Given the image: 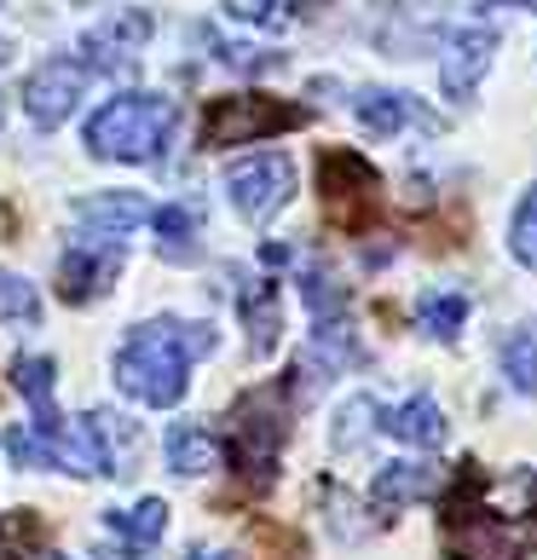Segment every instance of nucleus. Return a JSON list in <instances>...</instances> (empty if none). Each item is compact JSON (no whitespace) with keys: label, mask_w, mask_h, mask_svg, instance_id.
<instances>
[{"label":"nucleus","mask_w":537,"mask_h":560,"mask_svg":"<svg viewBox=\"0 0 537 560\" xmlns=\"http://www.w3.org/2000/svg\"><path fill=\"white\" fill-rule=\"evenodd\" d=\"M220 347L214 324H185V318H144L121 336L110 376L121 387V399H133L144 410H174L191 387V364L209 359Z\"/></svg>","instance_id":"1"},{"label":"nucleus","mask_w":537,"mask_h":560,"mask_svg":"<svg viewBox=\"0 0 537 560\" xmlns=\"http://www.w3.org/2000/svg\"><path fill=\"white\" fill-rule=\"evenodd\" d=\"M174 98L162 93H116L105 98L87 128H81V139H87V151L98 162H121V168H151V162H162V151H168L174 139Z\"/></svg>","instance_id":"2"},{"label":"nucleus","mask_w":537,"mask_h":560,"mask_svg":"<svg viewBox=\"0 0 537 560\" xmlns=\"http://www.w3.org/2000/svg\"><path fill=\"white\" fill-rule=\"evenodd\" d=\"M301 121H306L301 105H278L266 93H237V98H214L202 110V144L209 151H220V144H255L283 128H301Z\"/></svg>","instance_id":"3"},{"label":"nucleus","mask_w":537,"mask_h":560,"mask_svg":"<svg viewBox=\"0 0 537 560\" xmlns=\"http://www.w3.org/2000/svg\"><path fill=\"white\" fill-rule=\"evenodd\" d=\"M225 197H232L237 220L266 225L278 209H289V197H295V162H289L283 151L237 156L232 168H225Z\"/></svg>","instance_id":"4"},{"label":"nucleus","mask_w":537,"mask_h":560,"mask_svg":"<svg viewBox=\"0 0 537 560\" xmlns=\"http://www.w3.org/2000/svg\"><path fill=\"white\" fill-rule=\"evenodd\" d=\"M87 65L81 58H47L30 81H24V110H30V121L35 128H65L70 121V110L87 98Z\"/></svg>","instance_id":"5"},{"label":"nucleus","mask_w":537,"mask_h":560,"mask_svg":"<svg viewBox=\"0 0 537 560\" xmlns=\"http://www.w3.org/2000/svg\"><path fill=\"white\" fill-rule=\"evenodd\" d=\"M144 40H151V12L121 7V12L105 18V24H93L87 35H81V47H87L81 65L98 70V75H121V70H133V58H139Z\"/></svg>","instance_id":"6"},{"label":"nucleus","mask_w":537,"mask_h":560,"mask_svg":"<svg viewBox=\"0 0 537 560\" xmlns=\"http://www.w3.org/2000/svg\"><path fill=\"white\" fill-rule=\"evenodd\" d=\"M116 272H121V243H93V237H75V243L65 248V260H58V272H52V283H58V301L81 306V301L105 295V289L116 283Z\"/></svg>","instance_id":"7"},{"label":"nucleus","mask_w":537,"mask_h":560,"mask_svg":"<svg viewBox=\"0 0 537 560\" xmlns=\"http://www.w3.org/2000/svg\"><path fill=\"white\" fill-rule=\"evenodd\" d=\"M151 214L156 209L139 191H93V197L75 202V232L93 237V243H121L128 232H139Z\"/></svg>","instance_id":"8"},{"label":"nucleus","mask_w":537,"mask_h":560,"mask_svg":"<svg viewBox=\"0 0 537 560\" xmlns=\"http://www.w3.org/2000/svg\"><path fill=\"white\" fill-rule=\"evenodd\" d=\"M382 433H387V440H399V445H417V451H440L451 428H445L440 399L410 393V399H399V405L382 410Z\"/></svg>","instance_id":"9"},{"label":"nucleus","mask_w":537,"mask_h":560,"mask_svg":"<svg viewBox=\"0 0 537 560\" xmlns=\"http://www.w3.org/2000/svg\"><path fill=\"white\" fill-rule=\"evenodd\" d=\"M162 456H168L179 480H202V474H214L225 463V440L209 422H174L168 440H162Z\"/></svg>","instance_id":"10"},{"label":"nucleus","mask_w":537,"mask_h":560,"mask_svg":"<svg viewBox=\"0 0 537 560\" xmlns=\"http://www.w3.org/2000/svg\"><path fill=\"white\" fill-rule=\"evenodd\" d=\"M237 313H243V329H249V352L255 359H272L278 352V336H283V295L272 278H255L237 289Z\"/></svg>","instance_id":"11"},{"label":"nucleus","mask_w":537,"mask_h":560,"mask_svg":"<svg viewBox=\"0 0 537 560\" xmlns=\"http://www.w3.org/2000/svg\"><path fill=\"white\" fill-rule=\"evenodd\" d=\"M440 491V468H428V463H387L376 480H370V509L382 514H399L410 503H422V497Z\"/></svg>","instance_id":"12"},{"label":"nucleus","mask_w":537,"mask_h":560,"mask_svg":"<svg viewBox=\"0 0 537 560\" xmlns=\"http://www.w3.org/2000/svg\"><path fill=\"white\" fill-rule=\"evenodd\" d=\"M491 52H498V35L480 30V24L451 35V52H445V65H440L451 98H468L474 88H480V75L491 70Z\"/></svg>","instance_id":"13"},{"label":"nucleus","mask_w":537,"mask_h":560,"mask_svg":"<svg viewBox=\"0 0 537 560\" xmlns=\"http://www.w3.org/2000/svg\"><path fill=\"white\" fill-rule=\"evenodd\" d=\"M353 116L370 139H399L410 121H417V98L394 93V88H359L353 93Z\"/></svg>","instance_id":"14"},{"label":"nucleus","mask_w":537,"mask_h":560,"mask_svg":"<svg viewBox=\"0 0 537 560\" xmlns=\"http://www.w3.org/2000/svg\"><path fill=\"white\" fill-rule=\"evenodd\" d=\"M105 532L116 537L121 549H156L162 532H168V503L162 497H139L128 509H105Z\"/></svg>","instance_id":"15"},{"label":"nucleus","mask_w":537,"mask_h":560,"mask_svg":"<svg viewBox=\"0 0 537 560\" xmlns=\"http://www.w3.org/2000/svg\"><path fill=\"white\" fill-rule=\"evenodd\" d=\"M12 387L30 399V410H35V428H58V422H65V417H58V405H52L58 364L47 359V352H17V359H12Z\"/></svg>","instance_id":"16"},{"label":"nucleus","mask_w":537,"mask_h":560,"mask_svg":"<svg viewBox=\"0 0 537 560\" xmlns=\"http://www.w3.org/2000/svg\"><path fill=\"white\" fill-rule=\"evenodd\" d=\"M151 232H156V255L174 260V266L202 255V220H197V209H185V202H162L151 214Z\"/></svg>","instance_id":"17"},{"label":"nucleus","mask_w":537,"mask_h":560,"mask_svg":"<svg viewBox=\"0 0 537 560\" xmlns=\"http://www.w3.org/2000/svg\"><path fill=\"white\" fill-rule=\"evenodd\" d=\"M468 324V295L463 289H422L417 295V329L428 341H457Z\"/></svg>","instance_id":"18"},{"label":"nucleus","mask_w":537,"mask_h":560,"mask_svg":"<svg viewBox=\"0 0 537 560\" xmlns=\"http://www.w3.org/2000/svg\"><path fill=\"white\" fill-rule=\"evenodd\" d=\"M503 376L514 393H526V399H537V318H526L521 329H509V341L498 352Z\"/></svg>","instance_id":"19"},{"label":"nucleus","mask_w":537,"mask_h":560,"mask_svg":"<svg viewBox=\"0 0 537 560\" xmlns=\"http://www.w3.org/2000/svg\"><path fill=\"white\" fill-rule=\"evenodd\" d=\"M364 433H382V405L370 399V393H353V399L341 405L329 445H336V451H353V445H364Z\"/></svg>","instance_id":"20"},{"label":"nucleus","mask_w":537,"mask_h":560,"mask_svg":"<svg viewBox=\"0 0 537 560\" xmlns=\"http://www.w3.org/2000/svg\"><path fill=\"white\" fill-rule=\"evenodd\" d=\"M301 301L313 313V324H336L347 313V283H336L324 266H313V272H301Z\"/></svg>","instance_id":"21"},{"label":"nucleus","mask_w":537,"mask_h":560,"mask_svg":"<svg viewBox=\"0 0 537 560\" xmlns=\"http://www.w3.org/2000/svg\"><path fill=\"white\" fill-rule=\"evenodd\" d=\"M0 324H17V329H35L40 324V295H35L30 278L0 272Z\"/></svg>","instance_id":"22"},{"label":"nucleus","mask_w":537,"mask_h":560,"mask_svg":"<svg viewBox=\"0 0 537 560\" xmlns=\"http://www.w3.org/2000/svg\"><path fill=\"white\" fill-rule=\"evenodd\" d=\"M509 255L537 272V185H532L521 202H514V220H509Z\"/></svg>","instance_id":"23"},{"label":"nucleus","mask_w":537,"mask_h":560,"mask_svg":"<svg viewBox=\"0 0 537 560\" xmlns=\"http://www.w3.org/2000/svg\"><path fill=\"white\" fill-rule=\"evenodd\" d=\"M24 555H47V549H40V521L30 509H17L0 521V560H24Z\"/></svg>","instance_id":"24"},{"label":"nucleus","mask_w":537,"mask_h":560,"mask_svg":"<svg viewBox=\"0 0 537 560\" xmlns=\"http://www.w3.org/2000/svg\"><path fill=\"white\" fill-rule=\"evenodd\" d=\"M225 18H237V24H249V30H278L283 7L278 0H225Z\"/></svg>","instance_id":"25"},{"label":"nucleus","mask_w":537,"mask_h":560,"mask_svg":"<svg viewBox=\"0 0 537 560\" xmlns=\"http://www.w3.org/2000/svg\"><path fill=\"white\" fill-rule=\"evenodd\" d=\"M185 560H237V555H232V549H191Z\"/></svg>","instance_id":"26"},{"label":"nucleus","mask_w":537,"mask_h":560,"mask_svg":"<svg viewBox=\"0 0 537 560\" xmlns=\"http://www.w3.org/2000/svg\"><path fill=\"white\" fill-rule=\"evenodd\" d=\"M480 7H537V0H480Z\"/></svg>","instance_id":"27"},{"label":"nucleus","mask_w":537,"mask_h":560,"mask_svg":"<svg viewBox=\"0 0 537 560\" xmlns=\"http://www.w3.org/2000/svg\"><path fill=\"white\" fill-rule=\"evenodd\" d=\"M12 65V40H0V70H7Z\"/></svg>","instance_id":"28"},{"label":"nucleus","mask_w":537,"mask_h":560,"mask_svg":"<svg viewBox=\"0 0 537 560\" xmlns=\"http://www.w3.org/2000/svg\"><path fill=\"white\" fill-rule=\"evenodd\" d=\"M98 560H128V555H121V549H98Z\"/></svg>","instance_id":"29"},{"label":"nucleus","mask_w":537,"mask_h":560,"mask_svg":"<svg viewBox=\"0 0 537 560\" xmlns=\"http://www.w3.org/2000/svg\"><path fill=\"white\" fill-rule=\"evenodd\" d=\"M40 560H70V555H58V549H52V555H40Z\"/></svg>","instance_id":"30"}]
</instances>
